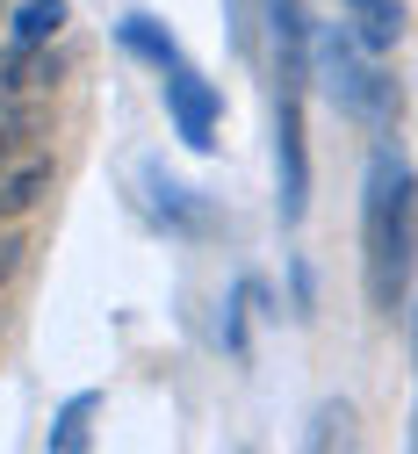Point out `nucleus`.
Returning <instances> with one entry per match:
<instances>
[{
    "mask_svg": "<svg viewBox=\"0 0 418 454\" xmlns=\"http://www.w3.org/2000/svg\"><path fill=\"white\" fill-rule=\"evenodd\" d=\"M66 0H22V8L8 15V43H51L58 29H66Z\"/></svg>",
    "mask_w": 418,
    "mask_h": 454,
    "instance_id": "9b49d317",
    "label": "nucleus"
},
{
    "mask_svg": "<svg viewBox=\"0 0 418 454\" xmlns=\"http://www.w3.org/2000/svg\"><path fill=\"white\" fill-rule=\"evenodd\" d=\"M260 22H267V43H274L281 87H304V80H311V29H304V8H296V0H260Z\"/></svg>",
    "mask_w": 418,
    "mask_h": 454,
    "instance_id": "423d86ee",
    "label": "nucleus"
},
{
    "mask_svg": "<svg viewBox=\"0 0 418 454\" xmlns=\"http://www.w3.org/2000/svg\"><path fill=\"white\" fill-rule=\"evenodd\" d=\"M339 15H346V29L361 36L375 59L397 51V36H404V8H397V0H339Z\"/></svg>",
    "mask_w": 418,
    "mask_h": 454,
    "instance_id": "6e6552de",
    "label": "nucleus"
},
{
    "mask_svg": "<svg viewBox=\"0 0 418 454\" xmlns=\"http://www.w3.org/2000/svg\"><path fill=\"white\" fill-rule=\"evenodd\" d=\"M22 260H29V239H22V231H8V223H0V289H8V281L22 274Z\"/></svg>",
    "mask_w": 418,
    "mask_h": 454,
    "instance_id": "f8f14e48",
    "label": "nucleus"
},
{
    "mask_svg": "<svg viewBox=\"0 0 418 454\" xmlns=\"http://www.w3.org/2000/svg\"><path fill=\"white\" fill-rule=\"evenodd\" d=\"M58 87L51 43H0V101H43Z\"/></svg>",
    "mask_w": 418,
    "mask_h": 454,
    "instance_id": "0eeeda50",
    "label": "nucleus"
},
{
    "mask_svg": "<svg viewBox=\"0 0 418 454\" xmlns=\"http://www.w3.org/2000/svg\"><path fill=\"white\" fill-rule=\"evenodd\" d=\"M159 87H166V123H173V137H181L188 152H217V123H224V94L181 59L173 73H159Z\"/></svg>",
    "mask_w": 418,
    "mask_h": 454,
    "instance_id": "7ed1b4c3",
    "label": "nucleus"
},
{
    "mask_svg": "<svg viewBox=\"0 0 418 454\" xmlns=\"http://www.w3.org/2000/svg\"><path fill=\"white\" fill-rule=\"evenodd\" d=\"M274 181H281V223H304V202H311V159H304V87H281V101H274Z\"/></svg>",
    "mask_w": 418,
    "mask_h": 454,
    "instance_id": "20e7f679",
    "label": "nucleus"
},
{
    "mask_svg": "<svg viewBox=\"0 0 418 454\" xmlns=\"http://www.w3.org/2000/svg\"><path fill=\"white\" fill-rule=\"evenodd\" d=\"M411 361H418V310H411ZM411 440H418V419H411Z\"/></svg>",
    "mask_w": 418,
    "mask_h": 454,
    "instance_id": "ddd939ff",
    "label": "nucleus"
},
{
    "mask_svg": "<svg viewBox=\"0 0 418 454\" xmlns=\"http://www.w3.org/2000/svg\"><path fill=\"white\" fill-rule=\"evenodd\" d=\"M94 411H101V389L66 396V411H58V419H51V433H43V454H80V447L94 440Z\"/></svg>",
    "mask_w": 418,
    "mask_h": 454,
    "instance_id": "9d476101",
    "label": "nucleus"
},
{
    "mask_svg": "<svg viewBox=\"0 0 418 454\" xmlns=\"http://www.w3.org/2000/svg\"><path fill=\"white\" fill-rule=\"evenodd\" d=\"M375 51L353 36L346 22L339 29H318L311 36V66H318V80H325V94L346 108V116H361V123H390V108H397V94H390V80L368 66Z\"/></svg>",
    "mask_w": 418,
    "mask_h": 454,
    "instance_id": "f03ea898",
    "label": "nucleus"
},
{
    "mask_svg": "<svg viewBox=\"0 0 418 454\" xmlns=\"http://www.w3.org/2000/svg\"><path fill=\"white\" fill-rule=\"evenodd\" d=\"M411 267H418V174L397 145H375L361 174V281L375 310L397 317V303L411 296Z\"/></svg>",
    "mask_w": 418,
    "mask_h": 454,
    "instance_id": "f257e3e1",
    "label": "nucleus"
},
{
    "mask_svg": "<svg viewBox=\"0 0 418 454\" xmlns=\"http://www.w3.org/2000/svg\"><path fill=\"white\" fill-rule=\"evenodd\" d=\"M115 36H123V51H130V59H145L152 73H173V66H181V43H173V29L152 22V15H123V29H115Z\"/></svg>",
    "mask_w": 418,
    "mask_h": 454,
    "instance_id": "1a4fd4ad",
    "label": "nucleus"
},
{
    "mask_svg": "<svg viewBox=\"0 0 418 454\" xmlns=\"http://www.w3.org/2000/svg\"><path fill=\"white\" fill-rule=\"evenodd\" d=\"M138 188H145V216L159 223V231H173V239H209V231H217V209H209L188 181L159 174L152 159L138 166Z\"/></svg>",
    "mask_w": 418,
    "mask_h": 454,
    "instance_id": "39448f33",
    "label": "nucleus"
},
{
    "mask_svg": "<svg viewBox=\"0 0 418 454\" xmlns=\"http://www.w3.org/2000/svg\"><path fill=\"white\" fill-rule=\"evenodd\" d=\"M0 22H8V8H0Z\"/></svg>",
    "mask_w": 418,
    "mask_h": 454,
    "instance_id": "4468645a",
    "label": "nucleus"
}]
</instances>
